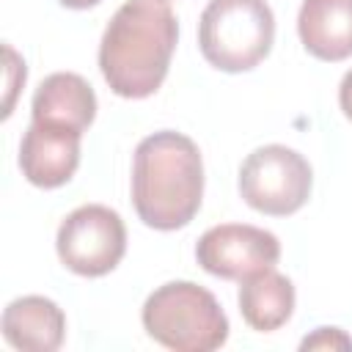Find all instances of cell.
I'll list each match as a JSON object with an SVG mask.
<instances>
[{
    "mask_svg": "<svg viewBox=\"0 0 352 352\" xmlns=\"http://www.w3.org/2000/svg\"><path fill=\"white\" fill-rule=\"evenodd\" d=\"M80 140L82 132L74 126L30 118V126L19 143L22 176L41 190L66 184L80 165Z\"/></svg>",
    "mask_w": 352,
    "mask_h": 352,
    "instance_id": "obj_8",
    "label": "cell"
},
{
    "mask_svg": "<svg viewBox=\"0 0 352 352\" xmlns=\"http://www.w3.org/2000/svg\"><path fill=\"white\" fill-rule=\"evenodd\" d=\"M300 349H352V338L341 327H316L311 336L300 341Z\"/></svg>",
    "mask_w": 352,
    "mask_h": 352,
    "instance_id": "obj_13",
    "label": "cell"
},
{
    "mask_svg": "<svg viewBox=\"0 0 352 352\" xmlns=\"http://www.w3.org/2000/svg\"><path fill=\"white\" fill-rule=\"evenodd\" d=\"M3 338L22 352H55L66 338L60 305L41 294H25L3 311Z\"/></svg>",
    "mask_w": 352,
    "mask_h": 352,
    "instance_id": "obj_9",
    "label": "cell"
},
{
    "mask_svg": "<svg viewBox=\"0 0 352 352\" xmlns=\"http://www.w3.org/2000/svg\"><path fill=\"white\" fill-rule=\"evenodd\" d=\"M275 14L267 0H209L198 19V47L209 66L239 74L272 50Z\"/></svg>",
    "mask_w": 352,
    "mask_h": 352,
    "instance_id": "obj_4",
    "label": "cell"
},
{
    "mask_svg": "<svg viewBox=\"0 0 352 352\" xmlns=\"http://www.w3.org/2000/svg\"><path fill=\"white\" fill-rule=\"evenodd\" d=\"M55 250L66 270L82 278L113 272L126 253V226L104 204H82L69 212L55 234Z\"/></svg>",
    "mask_w": 352,
    "mask_h": 352,
    "instance_id": "obj_6",
    "label": "cell"
},
{
    "mask_svg": "<svg viewBox=\"0 0 352 352\" xmlns=\"http://www.w3.org/2000/svg\"><path fill=\"white\" fill-rule=\"evenodd\" d=\"M338 104H341V113L352 121V69L338 82Z\"/></svg>",
    "mask_w": 352,
    "mask_h": 352,
    "instance_id": "obj_14",
    "label": "cell"
},
{
    "mask_svg": "<svg viewBox=\"0 0 352 352\" xmlns=\"http://www.w3.org/2000/svg\"><path fill=\"white\" fill-rule=\"evenodd\" d=\"M242 201L270 217H286L305 206L314 187L311 162L280 143L253 148L239 165Z\"/></svg>",
    "mask_w": 352,
    "mask_h": 352,
    "instance_id": "obj_5",
    "label": "cell"
},
{
    "mask_svg": "<svg viewBox=\"0 0 352 352\" xmlns=\"http://www.w3.org/2000/svg\"><path fill=\"white\" fill-rule=\"evenodd\" d=\"M143 330L176 352H212L228 341V316L217 297L192 280L157 286L140 311Z\"/></svg>",
    "mask_w": 352,
    "mask_h": 352,
    "instance_id": "obj_3",
    "label": "cell"
},
{
    "mask_svg": "<svg viewBox=\"0 0 352 352\" xmlns=\"http://www.w3.org/2000/svg\"><path fill=\"white\" fill-rule=\"evenodd\" d=\"M30 118L66 124L85 132L96 118V94L85 77L74 72H52L38 82L33 94Z\"/></svg>",
    "mask_w": 352,
    "mask_h": 352,
    "instance_id": "obj_11",
    "label": "cell"
},
{
    "mask_svg": "<svg viewBox=\"0 0 352 352\" xmlns=\"http://www.w3.org/2000/svg\"><path fill=\"white\" fill-rule=\"evenodd\" d=\"M60 6H66V8H74V11H82V8H91V6H96L99 0H58Z\"/></svg>",
    "mask_w": 352,
    "mask_h": 352,
    "instance_id": "obj_15",
    "label": "cell"
},
{
    "mask_svg": "<svg viewBox=\"0 0 352 352\" xmlns=\"http://www.w3.org/2000/svg\"><path fill=\"white\" fill-rule=\"evenodd\" d=\"M198 264L223 280H245L270 270L280 258V242L272 231L248 223H220L201 234L195 245Z\"/></svg>",
    "mask_w": 352,
    "mask_h": 352,
    "instance_id": "obj_7",
    "label": "cell"
},
{
    "mask_svg": "<svg viewBox=\"0 0 352 352\" xmlns=\"http://www.w3.org/2000/svg\"><path fill=\"white\" fill-rule=\"evenodd\" d=\"M179 41V22L168 0H124L99 41V72L124 99L160 91Z\"/></svg>",
    "mask_w": 352,
    "mask_h": 352,
    "instance_id": "obj_1",
    "label": "cell"
},
{
    "mask_svg": "<svg viewBox=\"0 0 352 352\" xmlns=\"http://www.w3.org/2000/svg\"><path fill=\"white\" fill-rule=\"evenodd\" d=\"M204 201V160L192 138L176 129L146 135L132 157V206L157 231L190 226Z\"/></svg>",
    "mask_w": 352,
    "mask_h": 352,
    "instance_id": "obj_2",
    "label": "cell"
},
{
    "mask_svg": "<svg viewBox=\"0 0 352 352\" xmlns=\"http://www.w3.org/2000/svg\"><path fill=\"white\" fill-rule=\"evenodd\" d=\"M239 314L242 319L258 330V333H272L283 327L292 314H294V283L280 275L275 267L261 270L239 280Z\"/></svg>",
    "mask_w": 352,
    "mask_h": 352,
    "instance_id": "obj_12",
    "label": "cell"
},
{
    "mask_svg": "<svg viewBox=\"0 0 352 352\" xmlns=\"http://www.w3.org/2000/svg\"><path fill=\"white\" fill-rule=\"evenodd\" d=\"M297 33L314 58L346 60L352 55V0H302Z\"/></svg>",
    "mask_w": 352,
    "mask_h": 352,
    "instance_id": "obj_10",
    "label": "cell"
}]
</instances>
